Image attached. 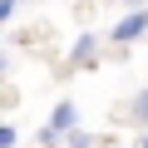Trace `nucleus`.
<instances>
[{
    "label": "nucleus",
    "instance_id": "obj_1",
    "mask_svg": "<svg viewBox=\"0 0 148 148\" xmlns=\"http://www.w3.org/2000/svg\"><path fill=\"white\" fill-rule=\"evenodd\" d=\"M74 123H79V109H74V104L64 99V104H59V109L49 114V123L40 128V138H45V143H54L59 133H74Z\"/></svg>",
    "mask_w": 148,
    "mask_h": 148
},
{
    "label": "nucleus",
    "instance_id": "obj_2",
    "mask_svg": "<svg viewBox=\"0 0 148 148\" xmlns=\"http://www.w3.org/2000/svg\"><path fill=\"white\" fill-rule=\"evenodd\" d=\"M143 30H148V10H133V15H123V20L114 25V40H119V45H128V40H138Z\"/></svg>",
    "mask_w": 148,
    "mask_h": 148
},
{
    "label": "nucleus",
    "instance_id": "obj_3",
    "mask_svg": "<svg viewBox=\"0 0 148 148\" xmlns=\"http://www.w3.org/2000/svg\"><path fill=\"white\" fill-rule=\"evenodd\" d=\"M94 45H99L94 35H84L79 45H74V64H89V59H94Z\"/></svg>",
    "mask_w": 148,
    "mask_h": 148
},
{
    "label": "nucleus",
    "instance_id": "obj_4",
    "mask_svg": "<svg viewBox=\"0 0 148 148\" xmlns=\"http://www.w3.org/2000/svg\"><path fill=\"white\" fill-rule=\"evenodd\" d=\"M133 119L148 123V89H138V99H133Z\"/></svg>",
    "mask_w": 148,
    "mask_h": 148
},
{
    "label": "nucleus",
    "instance_id": "obj_5",
    "mask_svg": "<svg viewBox=\"0 0 148 148\" xmlns=\"http://www.w3.org/2000/svg\"><path fill=\"white\" fill-rule=\"evenodd\" d=\"M0 148H15V128H5V123H0Z\"/></svg>",
    "mask_w": 148,
    "mask_h": 148
},
{
    "label": "nucleus",
    "instance_id": "obj_6",
    "mask_svg": "<svg viewBox=\"0 0 148 148\" xmlns=\"http://www.w3.org/2000/svg\"><path fill=\"white\" fill-rule=\"evenodd\" d=\"M10 10H15V0H0V20H10Z\"/></svg>",
    "mask_w": 148,
    "mask_h": 148
},
{
    "label": "nucleus",
    "instance_id": "obj_7",
    "mask_svg": "<svg viewBox=\"0 0 148 148\" xmlns=\"http://www.w3.org/2000/svg\"><path fill=\"white\" fill-rule=\"evenodd\" d=\"M138 148H148V133H143V138H138Z\"/></svg>",
    "mask_w": 148,
    "mask_h": 148
}]
</instances>
